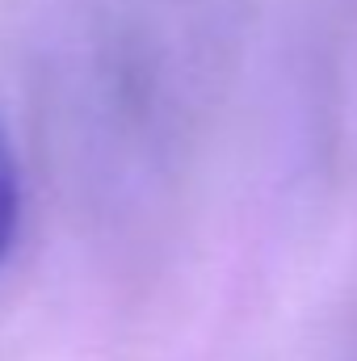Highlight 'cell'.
<instances>
[{"instance_id":"obj_1","label":"cell","mask_w":357,"mask_h":361,"mask_svg":"<svg viewBox=\"0 0 357 361\" xmlns=\"http://www.w3.org/2000/svg\"><path fill=\"white\" fill-rule=\"evenodd\" d=\"M17 227H21V177H17L13 147L0 130V265L17 244Z\"/></svg>"}]
</instances>
